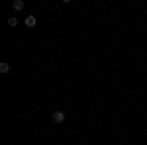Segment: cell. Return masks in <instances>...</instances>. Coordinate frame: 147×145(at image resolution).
Returning <instances> with one entry per match:
<instances>
[{
    "label": "cell",
    "mask_w": 147,
    "mask_h": 145,
    "mask_svg": "<svg viewBox=\"0 0 147 145\" xmlns=\"http://www.w3.org/2000/svg\"><path fill=\"white\" fill-rule=\"evenodd\" d=\"M51 120H53L55 123H63V122H65V112H63V110H53Z\"/></svg>",
    "instance_id": "1"
},
{
    "label": "cell",
    "mask_w": 147,
    "mask_h": 145,
    "mask_svg": "<svg viewBox=\"0 0 147 145\" xmlns=\"http://www.w3.org/2000/svg\"><path fill=\"white\" fill-rule=\"evenodd\" d=\"M35 24H37V18L35 16H26V26L28 28H35Z\"/></svg>",
    "instance_id": "2"
},
{
    "label": "cell",
    "mask_w": 147,
    "mask_h": 145,
    "mask_svg": "<svg viewBox=\"0 0 147 145\" xmlns=\"http://www.w3.org/2000/svg\"><path fill=\"white\" fill-rule=\"evenodd\" d=\"M12 8H14V10H22L24 8V0H14V2H12Z\"/></svg>",
    "instance_id": "3"
},
{
    "label": "cell",
    "mask_w": 147,
    "mask_h": 145,
    "mask_svg": "<svg viewBox=\"0 0 147 145\" xmlns=\"http://www.w3.org/2000/svg\"><path fill=\"white\" fill-rule=\"evenodd\" d=\"M8 71H10V63H6V61L0 63V73H8Z\"/></svg>",
    "instance_id": "4"
},
{
    "label": "cell",
    "mask_w": 147,
    "mask_h": 145,
    "mask_svg": "<svg viewBox=\"0 0 147 145\" xmlns=\"http://www.w3.org/2000/svg\"><path fill=\"white\" fill-rule=\"evenodd\" d=\"M8 26H12V28H14V26H18V20H16L14 16H12V18H8Z\"/></svg>",
    "instance_id": "5"
}]
</instances>
